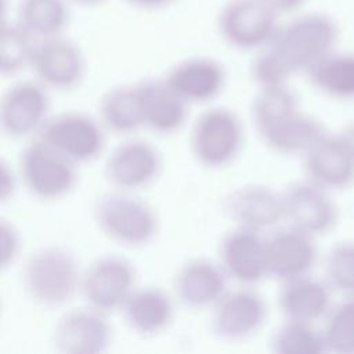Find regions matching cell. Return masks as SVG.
Here are the masks:
<instances>
[{"instance_id":"obj_30","label":"cell","mask_w":354,"mask_h":354,"mask_svg":"<svg viewBox=\"0 0 354 354\" xmlns=\"http://www.w3.org/2000/svg\"><path fill=\"white\" fill-rule=\"evenodd\" d=\"M296 109H299L297 97L286 84L260 87L250 108L252 122L257 131Z\"/></svg>"},{"instance_id":"obj_8","label":"cell","mask_w":354,"mask_h":354,"mask_svg":"<svg viewBox=\"0 0 354 354\" xmlns=\"http://www.w3.org/2000/svg\"><path fill=\"white\" fill-rule=\"evenodd\" d=\"M37 133L39 138L76 165L94 160L105 144L100 123L82 112H64L48 118Z\"/></svg>"},{"instance_id":"obj_27","label":"cell","mask_w":354,"mask_h":354,"mask_svg":"<svg viewBox=\"0 0 354 354\" xmlns=\"http://www.w3.org/2000/svg\"><path fill=\"white\" fill-rule=\"evenodd\" d=\"M68 19L65 0H21L18 7V22L36 39L61 35Z\"/></svg>"},{"instance_id":"obj_5","label":"cell","mask_w":354,"mask_h":354,"mask_svg":"<svg viewBox=\"0 0 354 354\" xmlns=\"http://www.w3.org/2000/svg\"><path fill=\"white\" fill-rule=\"evenodd\" d=\"M242 144V123L231 109H207L196 119L192 127V153L206 167L218 169L230 165L241 152Z\"/></svg>"},{"instance_id":"obj_6","label":"cell","mask_w":354,"mask_h":354,"mask_svg":"<svg viewBox=\"0 0 354 354\" xmlns=\"http://www.w3.org/2000/svg\"><path fill=\"white\" fill-rule=\"evenodd\" d=\"M137 274L124 257L106 254L95 259L83 272L80 292L88 304L104 314L122 308L136 289Z\"/></svg>"},{"instance_id":"obj_28","label":"cell","mask_w":354,"mask_h":354,"mask_svg":"<svg viewBox=\"0 0 354 354\" xmlns=\"http://www.w3.org/2000/svg\"><path fill=\"white\" fill-rule=\"evenodd\" d=\"M271 351L277 354H321L328 351L324 335L310 322L286 319L271 336Z\"/></svg>"},{"instance_id":"obj_34","label":"cell","mask_w":354,"mask_h":354,"mask_svg":"<svg viewBox=\"0 0 354 354\" xmlns=\"http://www.w3.org/2000/svg\"><path fill=\"white\" fill-rule=\"evenodd\" d=\"M1 264L3 267H7L10 263L17 256L18 248H19V241H18V234L12 228V225L7 224L6 220L1 221Z\"/></svg>"},{"instance_id":"obj_2","label":"cell","mask_w":354,"mask_h":354,"mask_svg":"<svg viewBox=\"0 0 354 354\" xmlns=\"http://www.w3.org/2000/svg\"><path fill=\"white\" fill-rule=\"evenodd\" d=\"M339 37L336 22L324 12H307L279 26L268 46L292 72L307 71L335 50Z\"/></svg>"},{"instance_id":"obj_32","label":"cell","mask_w":354,"mask_h":354,"mask_svg":"<svg viewBox=\"0 0 354 354\" xmlns=\"http://www.w3.org/2000/svg\"><path fill=\"white\" fill-rule=\"evenodd\" d=\"M325 275L329 286L343 295H354V242L336 243L328 253Z\"/></svg>"},{"instance_id":"obj_17","label":"cell","mask_w":354,"mask_h":354,"mask_svg":"<svg viewBox=\"0 0 354 354\" xmlns=\"http://www.w3.org/2000/svg\"><path fill=\"white\" fill-rule=\"evenodd\" d=\"M308 181L326 189H343L354 183V155L339 136H324L304 153Z\"/></svg>"},{"instance_id":"obj_14","label":"cell","mask_w":354,"mask_h":354,"mask_svg":"<svg viewBox=\"0 0 354 354\" xmlns=\"http://www.w3.org/2000/svg\"><path fill=\"white\" fill-rule=\"evenodd\" d=\"M218 256L228 278L239 283L253 285L267 275L266 239L257 230L238 225L225 234Z\"/></svg>"},{"instance_id":"obj_26","label":"cell","mask_w":354,"mask_h":354,"mask_svg":"<svg viewBox=\"0 0 354 354\" xmlns=\"http://www.w3.org/2000/svg\"><path fill=\"white\" fill-rule=\"evenodd\" d=\"M310 82L321 93L333 98L354 97V53L335 50L306 71Z\"/></svg>"},{"instance_id":"obj_10","label":"cell","mask_w":354,"mask_h":354,"mask_svg":"<svg viewBox=\"0 0 354 354\" xmlns=\"http://www.w3.org/2000/svg\"><path fill=\"white\" fill-rule=\"evenodd\" d=\"M30 66L43 86L71 90L83 79L86 62L79 46L58 35L37 39Z\"/></svg>"},{"instance_id":"obj_36","label":"cell","mask_w":354,"mask_h":354,"mask_svg":"<svg viewBox=\"0 0 354 354\" xmlns=\"http://www.w3.org/2000/svg\"><path fill=\"white\" fill-rule=\"evenodd\" d=\"M1 201H6L14 189V178L4 162H1Z\"/></svg>"},{"instance_id":"obj_16","label":"cell","mask_w":354,"mask_h":354,"mask_svg":"<svg viewBox=\"0 0 354 354\" xmlns=\"http://www.w3.org/2000/svg\"><path fill=\"white\" fill-rule=\"evenodd\" d=\"M267 275L286 282L308 275L317 260L313 235L295 227L279 230L266 239Z\"/></svg>"},{"instance_id":"obj_12","label":"cell","mask_w":354,"mask_h":354,"mask_svg":"<svg viewBox=\"0 0 354 354\" xmlns=\"http://www.w3.org/2000/svg\"><path fill=\"white\" fill-rule=\"evenodd\" d=\"M112 329L105 314L88 307L64 314L54 330L53 346L64 354H100L108 350Z\"/></svg>"},{"instance_id":"obj_22","label":"cell","mask_w":354,"mask_h":354,"mask_svg":"<svg viewBox=\"0 0 354 354\" xmlns=\"http://www.w3.org/2000/svg\"><path fill=\"white\" fill-rule=\"evenodd\" d=\"M257 133L268 148L283 155H304L326 136L324 124L300 109L274 120Z\"/></svg>"},{"instance_id":"obj_38","label":"cell","mask_w":354,"mask_h":354,"mask_svg":"<svg viewBox=\"0 0 354 354\" xmlns=\"http://www.w3.org/2000/svg\"><path fill=\"white\" fill-rule=\"evenodd\" d=\"M340 137L344 140V142H346L347 147L350 148L351 153L354 155V123L350 124V126H347V127L342 131Z\"/></svg>"},{"instance_id":"obj_19","label":"cell","mask_w":354,"mask_h":354,"mask_svg":"<svg viewBox=\"0 0 354 354\" xmlns=\"http://www.w3.org/2000/svg\"><path fill=\"white\" fill-rule=\"evenodd\" d=\"M228 275L220 264L206 259L184 263L174 277V292L187 308L214 306L227 292Z\"/></svg>"},{"instance_id":"obj_9","label":"cell","mask_w":354,"mask_h":354,"mask_svg":"<svg viewBox=\"0 0 354 354\" xmlns=\"http://www.w3.org/2000/svg\"><path fill=\"white\" fill-rule=\"evenodd\" d=\"M264 299L249 289L225 292L213 306L212 330L224 342H242L256 335L267 321Z\"/></svg>"},{"instance_id":"obj_11","label":"cell","mask_w":354,"mask_h":354,"mask_svg":"<svg viewBox=\"0 0 354 354\" xmlns=\"http://www.w3.org/2000/svg\"><path fill=\"white\" fill-rule=\"evenodd\" d=\"M44 87L40 82L22 80L6 90L0 104V124L6 136L22 138L40 130L50 111Z\"/></svg>"},{"instance_id":"obj_20","label":"cell","mask_w":354,"mask_h":354,"mask_svg":"<svg viewBox=\"0 0 354 354\" xmlns=\"http://www.w3.org/2000/svg\"><path fill=\"white\" fill-rule=\"evenodd\" d=\"M136 86L144 126L159 134H170L181 129L187 119V101L166 79H144Z\"/></svg>"},{"instance_id":"obj_13","label":"cell","mask_w":354,"mask_h":354,"mask_svg":"<svg viewBox=\"0 0 354 354\" xmlns=\"http://www.w3.org/2000/svg\"><path fill=\"white\" fill-rule=\"evenodd\" d=\"M282 201L290 227L313 236L330 231L337 221V209L328 191L308 180L289 185Z\"/></svg>"},{"instance_id":"obj_37","label":"cell","mask_w":354,"mask_h":354,"mask_svg":"<svg viewBox=\"0 0 354 354\" xmlns=\"http://www.w3.org/2000/svg\"><path fill=\"white\" fill-rule=\"evenodd\" d=\"M127 1L141 8H160L170 4L173 0H127Z\"/></svg>"},{"instance_id":"obj_24","label":"cell","mask_w":354,"mask_h":354,"mask_svg":"<svg viewBox=\"0 0 354 354\" xmlns=\"http://www.w3.org/2000/svg\"><path fill=\"white\" fill-rule=\"evenodd\" d=\"M278 304L286 319L313 324L330 310V286L308 275L286 281Z\"/></svg>"},{"instance_id":"obj_25","label":"cell","mask_w":354,"mask_h":354,"mask_svg":"<svg viewBox=\"0 0 354 354\" xmlns=\"http://www.w3.org/2000/svg\"><path fill=\"white\" fill-rule=\"evenodd\" d=\"M101 122L113 133L127 134L144 126L137 86L123 84L106 90L98 104Z\"/></svg>"},{"instance_id":"obj_39","label":"cell","mask_w":354,"mask_h":354,"mask_svg":"<svg viewBox=\"0 0 354 354\" xmlns=\"http://www.w3.org/2000/svg\"><path fill=\"white\" fill-rule=\"evenodd\" d=\"M80 4H86V6H91V4H97V3H101L102 0H75Z\"/></svg>"},{"instance_id":"obj_29","label":"cell","mask_w":354,"mask_h":354,"mask_svg":"<svg viewBox=\"0 0 354 354\" xmlns=\"http://www.w3.org/2000/svg\"><path fill=\"white\" fill-rule=\"evenodd\" d=\"M37 39L19 22H3L0 32V71L4 76L14 75L30 65Z\"/></svg>"},{"instance_id":"obj_7","label":"cell","mask_w":354,"mask_h":354,"mask_svg":"<svg viewBox=\"0 0 354 354\" xmlns=\"http://www.w3.org/2000/svg\"><path fill=\"white\" fill-rule=\"evenodd\" d=\"M278 14L263 0H230L218 14V30L238 50L267 46L278 30Z\"/></svg>"},{"instance_id":"obj_35","label":"cell","mask_w":354,"mask_h":354,"mask_svg":"<svg viewBox=\"0 0 354 354\" xmlns=\"http://www.w3.org/2000/svg\"><path fill=\"white\" fill-rule=\"evenodd\" d=\"M270 8H272L278 15L296 11L307 0H263Z\"/></svg>"},{"instance_id":"obj_21","label":"cell","mask_w":354,"mask_h":354,"mask_svg":"<svg viewBox=\"0 0 354 354\" xmlns=\"http://www.w3.org/2000/svg\"><path fill=\"white\" fill-rule=\"evenodd\" d=\"M166 80L187 102H206L223 90L225 71L216 59L195 57L174 65Z\"/></svg>"},{"instance_id":"obj_33","label":"cell","mask_w":354,"mask_h":354,"mask_svg":"<svg viewBox=\"0 0 354 354\" xmlns=\"http://www.w3.org/2000/svg\"><path fill=\"white\" fill-rule=\"evenodd\" d=\"M292 75V69L268 44L252 64V76L260 87L282 86Z\"/></svg>"},{"instance_id":"obj_3","label":"cell","mask_w":354,"mask_h":354,"mask_svg":"<svg viewBox=\"0 0 354 354\" xmlns=\"http://www.w3.org/2000/svg\"><path fill=\"white\" fill-rule=\"evenodd\" d=\"M93 216L98 228L109 239L129 248L149 243L158 232V217L153 209L122 189L98 196Z\"/></svg>"},{"instance_id":"obj_1","label":"cell","mask_w":354,"mask_h":354,"mask_svg":"<svg viewBox=\"0 0 354 354\" xmlns=\"http://www.w3.org/2000/svg\"><path fill=\"white\" fill-rule=\"evenodd\" d=\"M82 272L75 254L62 246H43L29 254L22 270V285L36 304L59 307L80 289Z\"/></svg>"},{"instance_id":"obj_4","label":"cell","mask_w":354,"mask_h":354,"mask_svg":"<svg viewBox=\"0 0 354 354\" xmlns=\"http://www.w3.org/2000/svg\"><path fill=\"white\" fill-rule=\"evenodd\" d=\"M19 170L28 191L44 201L68 195L77 181L76 163L39 137L21 152Z\"/></svg>"},{"instance_id":"obj_31","label":"cell","mask_w":354,"mask_h":354,"mask_svg":"<svg viewBox=\"0 0 354 354\" xmlns=\"http://www.w3.org/2000/svg\"><path fill=\"white\" fill-rule=\"evenodd\" d=\"M322 335L328 351L354 354V295L328 311Z\"/></svg>"},{"instance_id":"obj_18","label":"cell","mask_w":354,"mask_h":354,"mask_svg":"<svg viewBox=\"0 0 354 354\" xmlns=\"http://www.w3.org/2000/svg\"><path fill=\"white\" fill-rule=\"evenodd\" d=\"M223 209L236 225L257 231L285 218L282 194L263 184H246L230 191L223 201Z\"/></svg>"},{"instance_id":"obj_15","label":"cell","mask_w":354,"mask_h":354,"mask_svg":"<svg viewBox=\"0 0 354 354\" xmlns=\"http://www.w3.org/2000/svg\"><path fill=\"white\" fill-rule=\"evenodd\" d=\"M162 170V156L149 142L130 140L118 145L106 159L108 181L122 189L131 191L149 185Z\"/></svg>"},{"instance_id":"obj_23","label":"cell","mask_w":354,"mask_h":354,"mask_svg":"<svg viewBox=\"0 0 354 354\" xmlns=\"http://www.w3.org/2000/svg\"><path fill=\"white\" fill-rule=\"evenodd\" d=\"M120 310L126 325L140 336L163 332L174 315L171 299L159 288L134 289Z\"/></svg>"}]
</instances>
